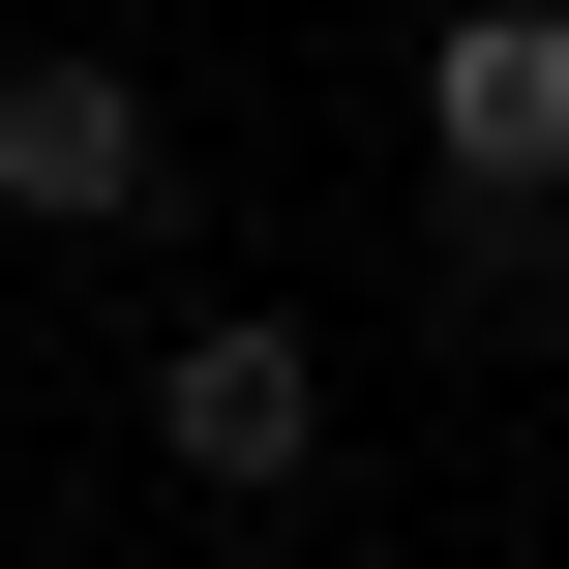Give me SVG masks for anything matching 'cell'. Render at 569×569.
I'll return each mask as SVG.
<instances>
[{"mask_svg":"<svg viewBox=\"0 0 569 569\" xmlns=\"http://www.w3.org/2000/svg\"><path fill=\"white\" fill-rule=\"evenodd\" d=\"M150 480H210V510H300V480H330V330H270V300L150 330Z\"/></svg>","mask_w":569,"mask_h":569,"instance_id":"2","label":"cell"},{"mask_svg":"<svg viewBox=\"0 0 569 569\" xmlns=\"http://www.w3.org/2000/svg\"><path fill=\"white\" fill-rule=\"evenodd\" d=\"M420 210L480 300H569V0H450L420 30Z\"/></svg>","mask_w":569,"mask_h":569,"instance_id":"1","label":"cell"},{"mask_svg":"<svg viewBox=\"0 0 569 569\" xmlns=\"http://www.w3.org/2000/svg\"><path fill=\"white\" fill-rule=\"evenodd\" d=\"M150 210H180V90L90 60V30L0 60V240H150Z\"/></svg>","mask_w":569,"mask_h":569,"instance_id":"3","label":"cell"}]
</instances>
